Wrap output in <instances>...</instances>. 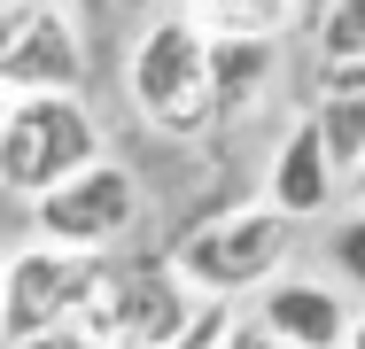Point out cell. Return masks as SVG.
<instances>
[{
	"mask_svg": "<svg viewBox=\"0 0 365 349\" xmlns=\"http://www.w3.org/2000/svg\"><path fill=\"white\" fill-rule=\"evenodd\" d=\"M0 264H8V249H0Z\"/></svg>",
	"mask_w": 365,
	"mask_h": 349,
	"instance_id": "obj_23",
	"label": "cell"
},
{
	"mask_svg": "<svg viewBox=\"0 0 365 349\" xmlns=\"http://www.w3.org/2000/svg\"><path fill=\"white\" fill-rule=\"evenodd\" d=\"M334 194H342V171H334V155H327L319 125L303 117V125H295V132L272 147L264 202L280 209V217H295V225H311V217H327V209H334Z\"/></svg>",
	"mask_w": 365,
	"mask_h": 349,
	"instance_id": "obj_9",
	"label": "cell"
},
{
	"mask_svg": "<svg viewBox=\"0 0 365 349\" xmlns=\"http://www.w3.org/2000/svg\"><path fill=\"white\" fill-rule=\"evenodd\" d=\"M63 8H71V16H109L117 0H63Z\"/></svg>",
	"mask_w": 365,
	"mask_h": 349,
	"instance_id": "obj_16",
	"label": "cell"
},
{
	"mask_svg": "<svg viewBox=\"0 0 365 349\" xmlns=\"http://www.w3.org/2000/svg\"><path fill=\"white\" fill-rule=\"evenodd\" d=\"M280 70V39H210V125H241Z\"/></svg>",
	"mask_w": 365,
	"mask_h": 349,
	"instance_id": "obj_10",
	"label": "cell"
},
{
	"mask_svg": "<svg viewBox=\"0 0 365 349\" xmlns=\"http://www.w3.org/2000/svg\"><path fill=\"white\" fill-rule=\"evenodd\" d=\"M101 155L109 147H101V117L86 109V93H24L8 101V125H0V194L39 202Z\"/></svg>",
	"mask_w": 365,
	"mask_h": 349,
	"instance_id": "obj_3",
	"label": "cell"
},
{
	"mask_svg": "<svg viewBox=\"0 0 365 349\" xmlns=\"http://www.w3.org/2000/svg\"><path fill=\"white\" fill-rule=\"evenodd\" d=\"M350 187H358V194H365V163H358V171H350Z\"/></svg>",
	"mask_w": 365,
	"mask_h": 349,
	"instance_id": "obj_18",
	"label": "cell"
},
{
	"mask_svg": "<svg viewBox=\"0 0 365 349\" xmlns=\"http://www.w3.org/2000/svg\"><path fill=\"white\" fill-rule=\"evenodd\" d=\"M101 279H109V256H71L47 241L8 249V264H0V349H31L63 326H78L101 295Z\"/></svg>",
	"mask_w": 365,
	"mask_h": 349,
	"instance_id": "obj_4",
	"label": "cell"
},
{
	"mask_svg": "<svg viewBox=\"0 0 365 349\" xmlns=\"http://www.w3.org/2000/svg\"><path fill=\"white\" fill-rule=\"evenodd\" d=\"M31 349H101L86 326H63V334H47V342H31Z\"/></svg>",
	"mask_w": 365,
	"mask_h": 349,
	"instance_id": "obj_15",
	"label": "cell"
},
{
	"mask_svg": "<svg viewBox=\"0 0 365 349\" xmlns=\"http://www.w3.org/2000/svg\"><path fill=\"white\" fill-rule=\"evenodd\" d=\"M327 264H334V287H358L365 295V202L327 225Z\"/></svg>",
	"mask_w": 365,
	"mask_h": 349,
	"instance_id": "obj_14",
	"label": "cell"
},
{
	"mask_svg": "<svg viewBox=\"0 0 365 349\" xmlns=\"http://www.w3.org/2000/svg\"><path fill=\"white\" fill-rule=\"evenodd\" d=\"M249 318H257L272 342H288V349H342V334H350V295H342L334 279L280 272L264 295H257Z\"/></svg>",
	"mask_w": 365,
	"mask_h": 349,
	"instance_id": "obj_8",
	"label": "cell"
},
{
	"mask_svg": "<svg viewBox=\"0 0 365 349\" xmlns=\"http://www.w3.org/2000/svg\"><path fill=\"white\" fill-rule=\"evenodd\" d=\"M31 209V241H47V249H71V256H109L117 241H133L148 217V187L133 163H117V155H101V163H86L78 179H63L55 194H39Z\"/></svg>",
	"mask_w": 365,
	"mask_h": 349,
	"instance_id": "obj_5",
	"label": "cell"
},
{
	"mask_svg": "<svg viewBox=\"0 0 365 349\" xmlns=\"http://www.w3.org/2000/svg\"><path fill=\"white\" fill-rule=\"evenodd\" d=\"M125 101L163 140L210 132V31L187 8H155L140 39L125 47Z\"/></svg>",
	"mask_w": 365,
	"mask_h": 349,
	"instance_id": "obj_2",
	"label": "cell"
},
{
	"mask_svg": "<svg viewBox=\"0 0 365 349\" xmlns=\"http://www.w3.org/2000/svg\"><path fill=\"white\" fill-rule=\"evenodd\" d=\"M319 8H327V0H303V16H319Z\"/></svg>",
	"mask_w": 365,
	"mask_h": 349,
	"instance_id": "obj_19",
	"label": "cell"
},
{
	"mask_svg": "<svg viewBox=\"0 0 365 349\" xmlns=\"http://www.w3.org/2000/svg\"><path fill=\"white\" fill-rule=\"evenodd\" d=\"M86 85V31L63 0H31V24L16 39V55L0 70V93L24 101V93H78Z\"/></svg>",
	"mask_w": 365,
	"mask_h": 349,
	"instance_id": "obj_7",
	"label": "cell"
},
{
	"mask_svg": "<svg viewBox=\"0 0 365 349\" xmlns=\"http://www.w3.org/2000/svg\"><path fill=\"white\" fill-rule=\"evenodd\" d=\"M0 8H16V0H0Z\"/></svg>",
	"mask_w": 365,
	"mask_h": 349,
	"instance_id": "obj_22",
	"label": "cell"
},
{
	"mask_svg": "<svg viewBox=\"0 0 365 349\" xmlns=\"http://www.w3.org/2000/svg\"><path fill=\"white\" fill-rule=\"evenodd\" d=\"M303 249V225L280 217L272 202H233L202 225H187L163 264L179 272V287L195 303H241V295H264L272 279L288 272V256Z\"/></svg>",
	"mask_w": 365,
	"mask_h": 349,
	"instance_id": "obj_1",
	"label": "cell"
},
{
	"mask_svg": "<svg viewBox=\"0 0 365 349\" xmlns=\"http://www.w3.org/2000/svg\"><path fill=\"white\" fill-rule=\"evenodd\" d=\"M311 125L327 140V155H334V171L350 179L365 163V85H319V101H311Z\"/></svg>",
	"mask_w": 365,
	"mask_h": 349,
	"instance_id": "obj_12",
	"label": "cell"
},
{
	"mask_svg": "<svg viewBox=\"0 0 365 349\" xmlns=\"http://www.w3.org/2000/svg\"><path fill=\"white\" fill-rule=\"evenodd\" d=\"M148 8H179V0H148Z\"/></svg>",
	"mask_w": 365,
	"mask_h": 349,
	"instance_id": "obj_20",
	"label": "cell"
},
{
	"mask_svg": "<svg viewBox=\"0 0 365 349\" xmlns=\"http://www.w3.org/2000/svg\"><path fill=\"white\" fill-rule=\"evenodd\" d=\"M311 47H319V70H358L365 63V0H327L311 16Z\"/></svg>",
	"mask_w": 365,
	"mask_h": 349,
	"instance_id": "obj_13",
	"label": "cell"
},
{
	"mask_svg": "<svg viewBox=\"0 0 365 349\" xmlns=\"http://www.w3.org/2000/svg\"><path fill=\"white\" fill-rule=\"evenodd\" d=\"M0 125H8V93H0Z\"/></svg>",
	"mask_w": 365,
	"mask_h": 349,
	"instance_id": "obj_21",
	"label": "cell"
},
{
	"mask_svg": "<svg viewBox=\"0 0 365 349\" xmlns=\"http://www.w3.org/2000/svg\"><path fill=\"white\" fill-rule=\"evenodd\" d=\"M342 349H365V311H350V334H342Z\"/></svg>",
	"mask_w": 365,
	"mask_h": 349,
	"instance_id": "obj_17",
	"label": "cell"
},
{
	"mask_svg": "<svg viewBox=\"0 0 365 349\" xmlns=\"http://www.w3.org/2000/svg\"><path fill=\"white\" fill-rule=\"evenodd\" d=\"M78 326L101 349H179V334L195 326V295L179 287L163 256H133V264L109 256V279Z\"/></svg>",
	"mask_w": 365,
	"mask_h": 349,
	"instance_id": "obj_6",
	"label": "cell"
},
{
	"mask_svg": "<svg viewBox=\"0 0 365 349\" xmlns=\"http://www.w3.org/2000/svg\"><path fill=\"white\" fill-rule=\"evenodd\" d=\"M210 39H280L288 24H303V0H179Z\"/></svg>",
	"mask_w": 365,
	"mask_h": 349,
	"instance_id": "obj_11",
	"label": "cell"
}]
</instances>
